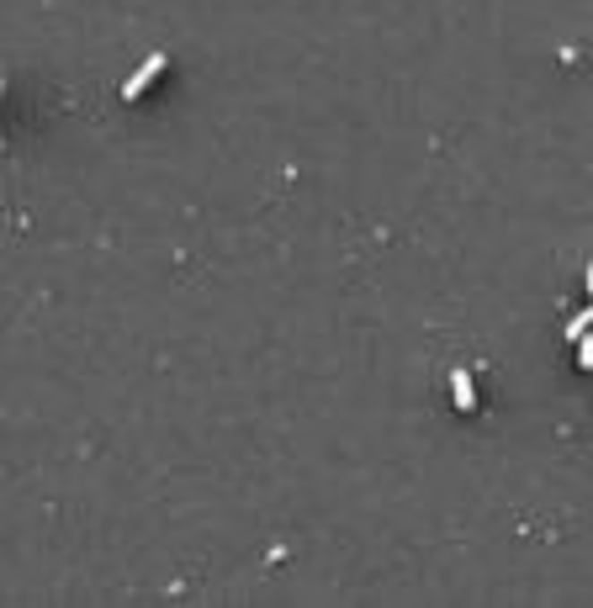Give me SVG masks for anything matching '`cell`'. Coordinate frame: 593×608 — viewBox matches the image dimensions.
I'll return each mask as SVG.
<instances>
[{"instance_id": "obj_1", "label": "cell", "mask_w": 593, "mask_h": 608, "mask_svg": "<svg viewBox=\"0 0 593 608\" xmlns=\"http://www.w3.org/2000/svg\"><path fill=\"white\" fill-rule=\"evenodd\" d=\"M165 69H170V58H165V54H149L138 69H133V80L122 85V96H127V101H138V96H143V90H149V85H154Z\"/></svg>"}, {"instance_id": "obj_2", "label": "cell", "mask_w": 593, "mask_h": 608, "mask_svg": "<svg viewBox=\"0 0 593 608\" xmlns=\"http://www.w3.org/2000/svg\"><path fill=\"white\" fill-rule=\"evenodd\" d=\"M451 397H456V407L461 413H477V387H472V371H451Z\"/></svg>"}, {"instance_id": "obj_3", "label": "cell", "mask_w": 593, "mask_h": 608, "mask_svg": "<svg viewBox=\"0 0 593 608\" xmlns=\"http://www.w3.org/2000/svg\"><path fill=\"white\" fill-rule=\"evenodd\" d=\"M578 365H583V371H593V338H589V333L578 338Z\"/></svg>"}, {"instance_id": "obj_4", "label": "cell", "mask_w": 593, "mask_h": 608, "mask_svg": "<svg viewBox=\"0 0 593 608\" xmlns=\"http://www.w3.org/2000/svg\"><path fill=\"white\" fill-rule=\"evenodd\" d=\"M589 296H593V265H589Z\"/></svg>"}]
</instances>
